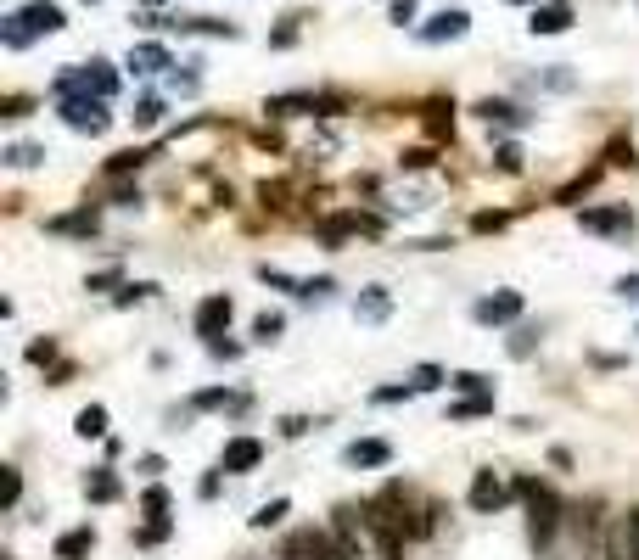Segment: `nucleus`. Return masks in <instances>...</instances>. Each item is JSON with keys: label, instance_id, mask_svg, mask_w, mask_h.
<instances>
[{"label": "nucleus", "instance_id": "nucleus-1", "mask_svg": "<svg viewBox=\"0 0 639 560\" xmlns=\"http://www.w3.org/2000/svg\"><path fill=\"white\" fill-rule=\"evenodd\" d=\"M365 521H370V538H376L382 560H404V544H415V538L432 527V510H426L404 482H387V488L365 504Z\"/></svg>", "mask_w": 639, "mask_h": 560}, {"label": "nucleus", "instance_id": "nucleus-2", "mask_svg": "<svg viewBox=\"0 0 639 560\" xmlns=\"http://www.w3.org/2000/svg\"><path fill=\"white\" fill-rule=\"evenodd\" d=\"M57 96H96V101H113L118 96V73H113V62H79V68H68V73H57V84H51Z\"/></svg>", "mask_w": 639, "mask_h": 560}, {"label": "nucleus", "instance_id": "nucleus-3", "mask_svg": "<svg viewBox=\"0 0 639 560\" xmlns=\"http://www.w3.org/2000/svg\"><path fill=\"white\" fill-rule=\"evenodd\" d=\"M516 493H522V504H527V538L544 549L555 538V527H561V499H555L544 482H522Z\"/></svg>", "mask_w": 639, "mask_h": 560}, {"label": "nucleus", "instance_id": "nucleus-4", "mask_svg": "<svg viewBox=\"0 0 639 560\" xmlns=\"http://www.w3.org/2000/svg\"><path fill=\"white\" fill-rule=\"evenodd\" d=\"M57 112H62V124L79 129V135H107V124H113L107 101H96V96H57Z\"/></svg>", "mask_w": 639, "mask_h": 560}, {"label": "nucleus", "instance_id": "nucleus-5", "mask_svg": "<svg viewBox=\"0 0 639 560\" xmlns=\"http://www.w3.org/2000/svg\"><path fill=\"white\" fill-rule=\"evenodd\" d=\"M286 560H348V549L337 544V532H320V527H303L286 538Z\"/></svg>", "mask_w": 639, "mask_h": 560}, {"label": "nucleus", "instance_id": "nucleus-6", "mask_svg": "<svg viewBox=\"0 0 639 560\" xmlns=\"http://www.w3.org/2000/svg\"><path fill=\"white\" fill-rule=\"evenodd\" d=\"M331 532H337V544L348 549V560H359L370 521H365V510H359V504H337V510H331Z\"/></svg>", "mask_w": 639, "mask_h": 560}, {"label": "nucleus", "instance_id": "nucleus-7", "mask_svg": "<svg viewBox=\"0 0 639 560\" xmlns=\"http://www.w3.org/2000/svg\"><path fill=\"white\" fill-rule=\"evenodd\" d=\"M583 230H589V236L628 241V236H634V208H589V213H583Z\"/></svg>", "mask_w": 639, "mask_h": 560}, {"label": "nucleus", "instance_id": "nucleus-8", "mask_svg": "<svg viewBox=\"0 0 639 560\" xmlns=\"http://www.w3.org/2000/svg\"><path fill=\"white\" fill-rule=\"evenodd\" d=\"M230 314H236V303H230L225 292L202 297V303H197V336H208V342H219V336H225V325H230Z\"/></svg>", "mask_w": 639, "mask_h": 560}, {"label": "nucleus", "instance_id": "nucleus-9", "mask_svg": "<svg viewBox=\"0 0 639 560\" xmlns=\"http://www.w3.org/2000/svg\"><path fill=\"white\" fill-rule=\"evenodd\" d=\"M505 499H511V493H505V482H499L494 471H477V482H471V510H477V516H494Z\"/></svg>", "mask_w": 639, "mask_h": 560}, {"label": "nucleus", "instance_id": "nucleus-10", "mask_svg": "<svg viewBox=\"0 0 639 560\" xmlns=\"http://www.w3.org/2000/svg\"><path fill=\"white\" fill-rule=\"evenodd\" d=\"M264 460V443L258 437H236V443H225V454H219V471H253V465Z\"/></svg>", "mask_w": 639, "mask_h": 560}, {"label": "nucleus", "instance_id": "nucleus-11", "mask_svg": "<svg viewBox=\"0 0 639 560\" xmlns=\"http://www.w3.org/2000/svg\"><path fill=\"white\" fill-rule=\"evenodd\" d=\"M471 314H477L483 325H511L516 314H522V297H516V292H494V297H483V303L471 308Z\"/></svg>", "mask_w": 639, "mask_h": 560}, {"label": "nucleus", "instance_id": "nucleus-12", "mask_svg": "<svg viewBox=\"0 0 639 560\" xmlns=\"http://www.w3.org/2000/svg\"><path fill=\"white\" fill-rule=\"evenodd\" d=\"M533 34H567L572 28V6L567 0H544V6H533Z\"/></svg>", "mask_w": 639, "mask_h": 560}, {"label": "nucleus", "instance_id": "nucleus-13", "mask_svg": "<svg viewBox=\"0 0 639 560\" xmlns=\"http://www.w3.org/2000/svg\"><path fill=\"white\" fill-rule=\"evenodd\" d=\"M23 23H29V34L34 40H40V34H57L62 23H68V17H62V6H51V0H34V6H23Z\"/></svg>", "mask_w": 639, "mask_h": 560}, {"label": "nucleus", "instance_id": "nucleus-14", "mask_svg": "<svg viewBox=\"0 0 639 560\" xmlns=\"http://www.w3.org/2000/svg\"><path fill=\"white\" fill-rule=\"evenodd\" d=\"M466 28H471V17H466V12H438L432 23L421 28V40H426V45H443V40H460Z\"/></svg>", "mask_w": 639, "mask_h": 560}, {"label": "nucleus", "instance_id": "nucleus-15", "mask_svg": "<svg viewBox=\"0 0 639 560\" xmlns=\"http://www.w3.org/2000/svg\"><path fill=\"white\" fill-rule=\"evenodd\" d=\"M90 549H96V532H90V527H73V532H62V538H57V560H85Z\"/></svg>", "mask_w": 639, "mask_h": 560}, {"label": "nucleus", "instance_id": "nucleus-16", "mask_svg": "<svg viewBox=\"0 0 639 560\" xmlns=\"http://www.w3.org/2000/svg\"><path fill=\"white\" fill-rule=\"evenodd\" d=\"M129 68L135 73H163V68H174V56L163 51V45H135V51H129Z\"/></svg>", "mask_w": 639, "mask_h": 560}, {"label": "nucleus", "instance_id": "nucleus-17", "mask_svg": "<svg viewBox=\"0 0 639 560\" xmlns=\"http://www.w3.org/2000/svg\"><path fill=\"white\" fill-rule=\"evenodd\" d=\"M354 230H376V219H365V213H337V219L320 224V236L326 241H342V236H354Z\"/></svg>", "mask_w": 639, "mask_h": 560}, {"label": "nucleus", "instance_id": "nucleus-18", "mask_svg": "<svg viewBox=\"0 0 639 560\" xmlns=\"http://www.w3.org/2000/svg\"><path fill=\"white\" fill-rule=\"evenodd\" d=\"M393 460V448L382 437H365V443H348V465H387Z\"/></svg>", "mask_w": 639, "mask_h": 560}, {"label": "nucleus", "instance_id": "nucleus-19", "mask_svg": "<svg viewBox=\"0 0 639 560\" xmlns=\"http://www.w3.org/2000/svg\"><path fill=\"white\" fill-rule=\"evenodd\" d=\"M85 493H90V499H96V504H113V499H118V476L107 471V465H101V471H96V476H90V482H85Z\"/></svg>", "mask_w": 639, "mask_h": 560}, {"label": "nucleus", "instance_id": "nucleus-20", "mask_svg": "<svg viewBox=\"0 0 639 560\" xmlns=\"http://www.w3.org/2000/svg\"><path fill=\"white\" fill-rule=\"evenodd\" d=\"M73 432H79V437H101V432H107V409H101V404L79 409V420H73Z\"/></svg>", "mask_w": 639, "mask_h": 560}, {"label": "nucleus", "instance_id": "nucleus-21", "mask_svg": "<svg viewBox=\"0 0 639 560\" xmlns=\"http://www.w3.org/2000/svg\"><path fill=\"white\" fill-rule=\"evenodd\" d=\"M0 40H6V51H23V45H29L34 40V34H29V23H23V17H6V23H0Z\"/></svg>", "mask_w": 639, "mask_h": 560}, {"label": "nucleus", "instance_id": "nucleus-22", "mask_svg": "<svg viewBox=\"0 0 639 560\" xmlns=\"http://www.w3.org/2000/svg\"><path fill=\"white\" fill-rule=\"evenodd\" d=\"M51 230H62V236H96V213H68V219H51Z\"/></svg>", "mask_w": 639, "mask_h": 560}, {"label": "nucleus", "instance_id": "nucleus-23", "mask_svg": "<svg viewBox=\"0 0 639 560\" xmlns=\"http://www.w3.org/2000/svg\"><path fill=\"white\" fill-rule=\"evenodd\" d=\"M236 404H242V392H225V387L197 392V409H236Z\"/></svg>", "mask_w": 639, "mask_h": 560}, {"label": "nucleus", "instance_id": "nucleus-24", "mask_svg": "<svg viewBox=\"0 0 639 560\" xmlns=\"http://www.w3.org/2000/svg\"><path fill=\"white\" fill-rule=\"evenodd\" d=\"M488 118V124H522V112L511 107V101H483V107H477Z\"/></svg>", "mask_w": 639, "mask_h": 560}, {"label": "nucleus", "instance_id": "nucleus-25", "mask_svg": "<svg viewBox=\"0 0 639 560\" xmlns=\"http://www.w3.org/2000/svg\"><path fill=\"white\" fill-rule=\"evenodd\" d=\"M40 146H29V140H17V146H6V163H12V168H34V163H40Z\"/></svg>", "mask_w": 639, "mask_h": 560}, {"label": "nucleus", "instance_id": "nucleus-26", "mask_svg": "<svg viewBox=\"0 0 639 560\" xmlns=\"http://www.w3.org/2000/svg\"><path fill=\"white\" fill-rule=\"evenodd\" d=\"M141 510H146V516H152V527H163V510H169V493H163V488H146ZM163 532H169V527H163Z\"/></svg>", "mask_w": 639, "mask_h": 560}, {"label": "nucleus", "instance_id": "nucleus-27", "mask_svg": "<svg viewBox=\"0 0 639 560\" xmlns=\"http://www.w3.org/2000/svg\"><path fill=\"white\" fill-rule=\"evenodd\" d=\"M157 118H163V101H157V96H146L141 107H135V124H141V129H152Z\"/></svg>", "mask_w": 639, "mask_h": 560}, {"label": "nucleus", "instance_id": "nucleus-28", "mask_svg": "<svg viewBox=\"0 0 639 560\" xmlns=\"http://www.w3.org/2000/svg\"><path fill=\"white\" fill-rule=\"evenodd\" d=\"M387 308H393V303H387V292H365V303H359V314H365V320H382Z\"/></svg>", "mask_w": 639, "mask_h": 560}, {"label": "nucleus", "instance_id": "nucleus-29", "mask_svg": "<svg viewBox=\"0 0 639 560\" xmlns=\"http://www.w3.org/2000/svg\"><path fill=\"white\" fill-rule=\"evenodd\" d=\"M471 415H494V398H466V404H455V420H471Z\"/></svg>", "mask_w": 639, "mask_h": 560}, {"label": "nucleus", "instance_id": "nucleus-30", "mask_svg": "<svg viewBox=\"0 0 639 560\" xmlns=\"http://www.w3.org/2000/svg\"><path fill=\"white\" fill-rule=\"evenodd\" d=\"M281 314H258V325H253V331H258V342H275V336H281Z\"/></svg>", "mask_w": 639, "mask_h": 560}, {"label": "nucleus", "instance_id": "nucleus-31", "mask_svg": "<svg viewBox=\"0 0 639 560\" xmlns=\"http://www.w3.org/2000/svg\"><path fill=\"white\" fill-rule=\"evenodd\" d=\"M29 107H34L29 96H6L0 101V118H29Z\"/></svg>", "mask_w": 639, "mask_h": 560}, {"label": "nucleus", "instance_id": "nucleus-32", "mask_svg": "<svg viewBox=\"0 0 639 560\" xmlns=\"http://www.w3.org/2000/svg\"><path fill=\"white\" fill-rule=\"evenodd\" d=\"M281 516H286V499H275V504H264V510L253 516V527H275Z\"/></svg>", "mask_w": 639, "mask_h": 560}, {"label": "nucleus", "instance_id": "nucleus-33", "mask_svg": "<svg viewBox=\"0 0 639 560\" xmlns=\"http://www.w3.org/2000/svg\"><path fill=\"white\" fill-rule=\"evenodd\" d=\"M141 163H146L141 152H118L113 163H107V174H129V168H141Z\"/></svg>", "mask_w": 639, "mask_h": 560}, {"label": "nucleus", "instance_id": "nucleus-34", "mask_svg": "<svg viewBox=\"0 0 639 560\" xmlns=\"http://www.w3.org/2000/svg\"><path fill=\"white\" fill-rule=\"evenodd\" d=\"M455 387H460V392H477V398H488V381L471 376V370H466V376H455Z\"/></svg>", "mask_w": 639, "mask_h": 560}, {"label": "nucleus", "instance_id": "nucleus-35", "mask_svg": "<svg viewBox=\"0 0 639 560\" xmlns=\"http://www.w3.org/2000/svg\"><path fill=\"white\" fill-rule=\"evenodd\" d=\"M438 381H443V376H438V370H432V364H421V370H415V381H410V387H415V392H421V387H438Z\"/></svg>", "mask_w": 639, "mask_h": 560}, {"label": "nucleus", "instance_id": "nucleus-36", "mask_svg": "<svg viewBox=\"0 0 639 560\" xmlns=\"http://www.w3.org/2000/svg\"><path fill=\"white\" fill-rule=\"evenodd\" d=\"M499 168H505V174H516V168H522V152H516V146H499Z\"/></svg>", "mask_w": 639, "mask_h": 560}, {"label": "nucleus", "instance_id": "nucleus-37", "mask_svg": "<svg viewBox=\"0 0 639 560\" xmlns=\"http://www.w3.org/2000/svg\"><path fill=\"white\" fill-rule=\"evenodd\" d=\"M393 23H398V28L415 23V6H410V0H398V6H393Z\"/></svg>", "mask_w": 639, "mask_h": 560}, {"label": "nucleus", "instance_id": "nucleus-38", "mask_svg": "<svg viewBox=\"0 0 639 560\" xmlns=\"http://www.w3.org/2000/svg\"><path fill=\"white\" fill-rule=\"evenodd\" d=\"M471 224H477V230H499V224H505V213H477Z\"/></svg>", "mask_w": 639, "mask_h": 560}, {"label": "nucleus", "instance_id": "nucleus-39", "mask_svg": "<svg viewBox=\"0 0 639 560\" xmlns=\"http://www.w3.org/2000/svg\"><path fill=\"white\" fill-rule=\"evenodd\" d=\"M51 353H57V342H34V348H29V359H34V364H45Z\"/></svg>", "mask_w": 639, "mask_h": 560}, {"label": "nucleus", "instance_id": "nucleus-40", "mask_svg": "<svg viewBox=\"0 0 639 560\" xmlns=\"http://www.w3.org/2000/svg\"><path fill=\"white\" fill-rule=\"evenodd\" d=\"M17 493H23V476L6 471V504H17Z\"/></svg>", "mask_w": 639, "mask_h": 560}, {"label": "nucleus", "instance_id": "nucleus-41", "mask_svg": "<svg viewBox=\"0 0 639 560\" xmlns=\"http://www.w3.org/2000/svg\"><path fill=\"white\" fill-rule=\"evenodd\" d=\"M617 292H623V297H639V275H623V280H617Z\"/></svg>", "mask_w": 639, "mask_h": 560}, {"label": "nucleus", "instance_id": "nucleus-42", "mask_svg": "<svg viewBox=\"0 0 639 560\" xmlns=\"http://www.w3.org/2000/svg\"><path fill=\"white\" fill-rule=\"evenodd\" d=\"M628 527H634V544H639V510H628Z\"/></svg>", "mask_w": 639, "mask_h": 560}, {"label": "nucleus", "instance_id": "nucleus-43", "mask_svg": "<svg viewBox=\"0 0 639 560\" xmlns=\"http://www.w3.org/2000/svg\"><path fill=\"white\" fill-rule=\"evenodd\" d=\"M85 6H96V0H85Z\"/></svg>", "mask_w": 639, "mask_h": 560}]
</instances>
